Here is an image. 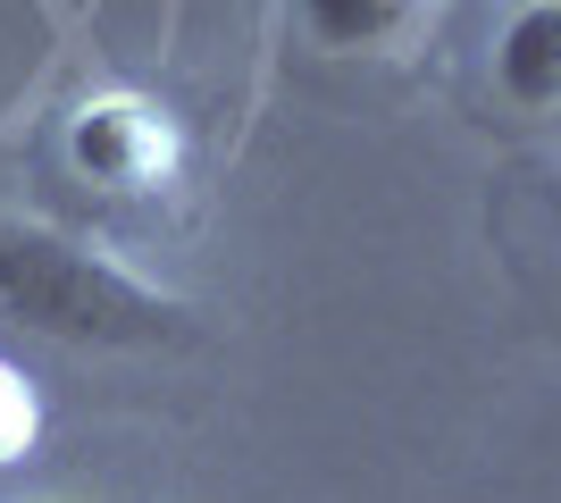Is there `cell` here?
<instances>
[{"label":"cell","instance_id":"6da1fadb","mask_svg":"<svg viewBox=\"0 0 561 503\" xmlns=\"http://www.w3.org/2000/svg\"><path fill=\"white\" fill-rule=\"evenodd\" d=\"M0 319H18L59 344H168L185 335V311L168 294L135 286L126 268L93 261L84 243L0 218Z\"/></svg>","mask_w":561,"mask_h":503},{"label":"cell","instance_id":"7a4b0ae2","mask_svg":"<svg viewBox=\"0 0 561 503\" xmlns=\"http://www.w3.org/2000/svg\"><path fill=\"white\" fill-rule=\"evenodd\" d=\"M68 160L101 193H160L168 168H176V135H168V118L151 101L101 93L68 118Z\"/></svg>","mask_w":561,"mask_h":503},{"label":"cell","instance_id":"3957f363","mask_svg":"<svg viewBox=\"0 0 561 503\" xmlns=\"http://www.w3.org/2000/svg\"><path fill=\"white\" fill-rule=\"evenodd\" d=\"M494 84L512 110H553L561 101V9L528 0L512 9V25L494 34Z\"/></svg>","mask_w":561,"mask_h":503},{"label":"cell","instance_id":"277c9868","mask_svg":"<svg viewBox=\"0 0 561 503\" xmlns=\"http://www.w3.org/2000/svg\"><path fill=\"white\" fill-rule=\"evenodd\" d=\"M302 25L319 50L360 59V50H386L411 34V0H302Z\"/></svg>","mask_w":561,"mask_h":503},{"label":"cell","instance_id":"5b68a950","mask_svg":"<svg viewBox=\"0 0 561 503\" xmlns=\"http://www.w3.org/2000/svg\"><path fill=\"white\" fill-rule=\"evenodd\" d=\"M34 420H43V411H34V395H25V378H18V369H9V361H0V461L34 445Z\"/></svg>","mask_w":561,"mask_h":503},{"label":"cell","instance_id":"8992f818","mask_svg":"<svg viewBox=\"0 0 561 503\" xmlns=\"http://www.w3.org/2000/svg\"><path fill=\"white\" fill-rule=\"evenodd\" d=\"M50 503H84V495H50Z\"/></svg>","mask_w":561,"mask_h":503}]
</instances>
